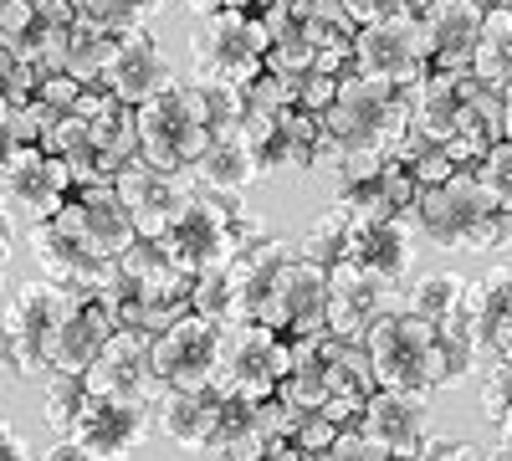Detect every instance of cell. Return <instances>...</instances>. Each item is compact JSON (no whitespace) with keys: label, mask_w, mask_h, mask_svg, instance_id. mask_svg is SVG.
<instances>
[{"label":"cell","mask_w":512,"mask_h":461,"mask_svg":"<svg viewBox=\"0 0 512 461\" xmlns=\"http://www.w3.org/2000/svg\"><path fill=\"white\" fill-rule=\"evenodd\" d=\"M507 303H512V262H497V267H487L477 282H466L461 313L472 318V328H477V339L487 344V354H492V333H497Z\"/></svg>","instance_id":"cell-29"},{"label":"cell","mask_w":512,"mask_h":461,"mask_svg":"<svg viewBox=\"0 0 512 461\" xmlns=\"http://www.w3.org/2000/svg\"><path fill=\"white\" fill-rule=\"evenodd\" d=\"M180 82L169 52L159 47L154 31H134V36H118V47L103 67V88L123 103V108H144L154 98H164L169 88Z\"/></svg>","instance_id":"cell-13"},{"label":"cell","mask_w":512,"mask_h":461,"mask_svg":"<svg viewBox=\"0 0 512 461\" xmlns=\"http://www.w3.org/2000/svg\"><path fill=\"white\" fill-rule=\"evenodd\" d=\"M113 190H118V200L128 205V216H134L139 236H144V241H164L169 226H175V216H180L185 195L195 190V180H190V175H159V170H149L144 159H134V164H128V170L113 180Z\"/></svg>","instance_id":"cell-19"},{"label":"cell","mask_w":512,"mask_h":461,"mask_svg":"<svg viewBox=\"0 0 512 461\" xmlns=\"http://www.w3.org/2000/svg\"><path fill=\"white\" fill-rule=\"evenodd\" d=\"M297 26L313 41V52H354L359 21L344 0H297Z\"/></svg>","instance_id":"cell-30"},{"label":"cell","mask_w":512,"mask_h":461,"mask_svg":"<svg viewBox=\"0 0 512 461\" xmlns=\"http://www.w3.org/2000/svg\"><path fill=\"white\" fill-rule=\"evenodd\" d=\"M6 211L31 231V226H47L67 211V200L77 195V175L72 164L52 159L47 149H16L6 154Z\"/></svg>","instance_id":"cell-9"},{"label":"cell","mask_w":512,"mask_h":461,"mask_svg":"<svg viewBox=\"0 0 512 461\" xmlns=\"http://www.w3.org/2000/svg\"><path fill=\"white\" fill-rule=\"evenodd\" d=\"M303 82L297 72H262L246 88V118H277L287 108H303Z\"/></svg>","instance_id":"cell-36"},{"label":"cell","mask_w":512,"mask_h":461,"mask_svg":"<svg viewBox=\"0 0 512 461\" xmlns=\"http://www.w3.org/2000/svg\"><path fill=\"white\" fill-rule=\"evenodd\" d=\"M246 139L262 159V175H282V170H313L318 164V144H323V118L287 108L277 118H246Z\"/></svg>","instance_id":"cell-20"},{"label":"cell","mask_w":512,"mask_h":461,"mask_svg":"<svg viewBox=\"0 0 512 461\" xmlns=\"http://www.w3.org/2000/svg\"><path fill=\"white\" fill-rule=\"evenodd\" d=\"M415 461H482V456H477L472 441H461V436H431Z\"/></svg>","instance_id":"cell-48"},{"label":"cell","mask_w":512,"mask_h":461,"mask_svg":"<svg viewBox=\"0 0 512 461\" xmlns=\"http://www.w3.org/2000/svg\"><path fill=\"white\" fill-rule=\"evenodd\" d=\"M492 359H507L512 364V303H507V313H502V323L492 333Z\"/></svg>","instance_id":"cell-52"},{"label":"cell","mask_w":512,"mask_h":461,"mask_svg":"<svg viewBox=\"0 0 512 461\" xmlns=\"http://www.w3.org/2000/svg\"><path fill=\"white\" fill-rule=\"evenodd\" d=\"M374 190H379V200L390 205V211H395L400 221L415 211V200H420V180L405 170V164H384L379 180H374Z\"/></svg>","instance_id":"cell-40"},{"label":"cell","mask_w":512,"mask_h":461,"mask_svg":"<svg viewBox=\"0 0 512 461\" xmlns=\"http://www.w3.org/2000/svg\"><path fill=\"white\" fill-rule=\"evenodd\" d=\"M349 236H354V221H349V211H344V205H328V211L323 216H313L308 221V231L303 236H297V257H303V262H318V267H338V262H344L349 257Z\"/></svg>","instance_id":"cell-31"},{"label":"cell","mask_w":512,"mask_h":461,"mask_svg":"<svg viewBox=\"0 0 512 461\" xmlns=\"http://www.w3.org/2000/svg\"><path fill=\"white\" fill-rule=\"evenodd\" d=\"M313 461H395V456H384V451L354 426V431H344V436H338L323 456H313Z\"/></svg>","instance_id":"cell-44"},{"label":"cell","mask_w":512,"mask_h":461,"mask_svg":"<svg viewBox=\"0 0 512 461\" xmlns=\"http://www.w3.org/2000/svg\"><path fill=\"white\" fill-rule=\"evenodd\" d=\"M82 93H88V82H77V77H67V72H52L47 82H41V103H52L57 113H77V103H82Z\"/></svg>","instance_id":"cell-46"},{"label":"cell","mask_w":512,"mask_h":461,"mask_svg":"<svg viewBox=\"0 0 512 461\" xmlns=\"http://www.w3.org/2000/svg\"><path fill=\"white\" fill-rule=\"evenodd\" d=\"M26 241H31V257H36L41 277L57 282V287H67V292H77V298H103V292L123 277V267H118V262L93 257V251L82 246V241H72L57 221L31 226V231H26Z\"/></svg>","instance_id":"cell-15"},{"label":"cell","mask_w":512,"mask_h":461,"mask_svg":"<svg viewBox=\"0 0 512 461\" xmlns=\"http://www.w3.org/2000/svg\"><path fill=\"white\" fill-rule=\"evenodd\" d=\"M272 6H282V0H221V11H272Z\"/></svg>","instance_id":"cell-54"},{"label":"cell","mask_w":512,"mask_h":461,"mask_svg":"<svg viewBox=\"0 0 512 461\" xmlns=\"http://www.w3.org/2000/svg\"><path fill=\"white\" fill-rule=\"evenodd\" d=\"M195 52V77H216L231 88H251L267 72L272 31L256 11H216L200 21V36L190 41Z\"/></svg>","instance_id":"cell-6"},{"label":"cell","mask_w":512,"mask_h":461,"mask_svg":"<svg viewBox=\"0 0 512 461\" xmlns=\"http://www.w3.org/2000/svg\"><path fill=\"white\" fill-rule=\"evenodd\" d=\"M185 6L195 11V21H205V16H216V11H221V0H185Z\"/></svg>","instance_id":"cell-55"},{"label":"cell","mask_w":512,"mask_h":461,"mask_svg":"<svg viewBox=\"0 0 512 461\" xmlns=\"http://www.w3.org/2000/svg\"><path fill=\"white\" fill-rule=\"evenodd\" d=\"M466 282H472V277H461V272H425V277L410 282V292H405V313H415V318H425V323L441 328L446 318L461 313Z\"/></svg>","instance_id":"cell-32"},{"label":"cell","mask_w":512,"mask_h":461,"mask_svg":"<svg viewBox=\"0 0 512 461\" xmlns=\"http://www.w3.org/2000/svg\"><path fill=\"white\" fill-rule=\"evenodd\" d=\"M256 323H267L272 333H282V339L328 333V267L292 257L277 272V287H272V298H267V308H262Z\"/></svg>","instance_id":"cell-12"},{"label":"cell","mask_w":512,"mask_h":461,"mask_svg":"<svg viewBox=\"0 0 512 461\" xmlns=\"http://www.w3.org/2000/svg\"><path fill=\"white\" fill-rule=\"evenodd\" d=\"M415 236L446 251H502L512 246V216H502L482 190L477 170H456L446 185L420 190L415 211L405 216Z\"/></svg>","instance_id":"cell-1"},{"label":"cell","mask_w":512,"mask_h":461,"mask_svg":"<svg viewBox=\"0 0 512 461\" xmlns=\"http://www.w3.org/2000/svg\"><path fill=\"white\" fill-rule=\"evenodd\" d=\"M57 226L103 262H118L123 251L139 241V226H134V216H128V205L118 200L113 185H82L67 200V211L57 216Z\"/></svg>","instance_id":"cell-14"},{"label":"cell","mask_w":512,"mask_h":461,"mask_svg":"<svg viewBox=\"0 0 512 461\" xmlns=\"http://www.w3.org/2000/svg\"><path fill=\"white\" fill-rule=\"evenodd\" d=\"M497 431H502V446H512V410H507L502 421H497Z\"/></svg>","instance_id":"cell-57"},{"label":"cell","mask_w":512,"mask_h":461,"mask_svg":"<svg viewBox=\"0 0 512 461\" xmlns=\"http://www.w3.org/2000/svg\"><path fill=\"white\" fill-rule=\"evenodd\" d=\"M0 461H31V446L21 441L16 426H6V436H0Z\"/></svg>","instance_id":"cell-53"},{"label":"cell","mask_w":512,"mask_h":461,"mask_svg":"<svg viewBox=\"0 0 512 461\" xmlns=\"http://www.w3.org/2000/svg\"><path fill=\"white\" fill-rule=\"evenodd\" d=\"M118 333V323L108 318V308L98 298H77V308L62 318L57 339L47 349V374H72V380H88V369L103 359L108 339Z\"/></svg>","instance_id":"cell-23"},{"label":"cell","mask_w":512,"mask_h":461,"mask_svg":"<svg viewBox=\"0 0 512 461\" xmlns=\"http://www.w3.org/2000/svg\"><path fill=\"white\" fill-rule=\"evenodd\" d=\"M36 461H93V456H88V451H82V446H77L72 436H57V441H52L47 451H41Z\"/></svg>","instance_id":"cell-51"},{"label":"cell","mask_w":512,"mask_h":461,"mask_svg":"<svg viewBox=\"0 0 512 461\" xmlns=\"http://www.w3.org/2000/svg\"><path fill=\"white\" fill-rule=\"evenodd\" d=\"M41 405H47V421H52V431L72 436V426H77L82 405H88V385L72 380V374H47V390H41Z\"/></svg>","instance_id":"cell-37"},{"label":"cell","mask_w":512,"mask_h":461,"mask_svg":"<svg viewBox=\"0 0 512 461\" xmlns=\"http://www.w3.org/2000/svg\"><path fill=\"white\" fill-rule=\"evenodd\" d=\"M292 374V339L272 333L267 323H226L221 328V369L216 390L226 400H251L262 405L282 390Z\"/></svg>","instance_id":"cell-4"},{"label":"cell","mask_w":512,"mask_h":461,"mask_svg":"<svg viewBox=\"0 0 512 461\" xmlns=\"http://www.w3.org/2000/svg\"><path fill=\"white\" fill-rule=\"evenodd\" d=\"M431 395H410V390H379L364 410L359 431L395 461H415L431 441Z\"/></svg>","instance_id":"cell-21"},{"label":"cell","mask_w":512,"mask_h":461,"mask_svg":"<svg viewBox=\"0 0 512 461\" xmlns=\"http://www.w3.org/2000/svg\"><path fill=\"white\" fill-rule=\"evenodd\" d=\"M364 349L379 390H410V395L436 390V323L395 308L364 333Z\"/></svg>","instance_id":"cell-5"},{"label":"cell","mask_w":512,"mask_h":461,"mask_svg":"<svg viewBox=\"0 0 512 461\" xmlns=\"http://www.w3.org/2000/svg\"><path fill=\"white\" fill-rule=\"evenodd\" d=\"M333 98H338V77H318V72H308V82H303V113H328L333 108Z\"/></svg>","instance_id":"cell-49"},{"label":"cell","mask_w":512,"mask_h":461,"mask_svg":"<svg viewBox=\"0 0 512 461\" xmlns=\"http://www.w3.org/2000/svg\"><path fill=\"white\" fill-rule=\"evenodd\" d=\"M164 251L185 277H210V272H226L241 257V200L226 195H210V190H190L175 226L164 236Z\"/></svg>","instance_id":"cell-3"},{"label":"cell","mask_w":512,"mask_h":461,"mask_svg":"<svg viewBox=\"0 0 512 461\" xmlns=\"http://www.w3.org/2000/svg\"><path fill=\"white\" fill-rule=\"evenodd\" d=\"M395 308H405L400 287H384L379 277L359 272L354 262H338L328 272V333L333 339H364V333Z\"/></svg>","instance_id":"cell-17"},{"label":"cell","mask_w":512,"mask_h":461,"mask_svg":"<svg viewBox=\"0 0 512 461\" xmlns=\"http://www.w3.org/2000/svg\"><path fill=\"white\" fill-rule=\"evenodd\" d=\"M221 369V323L200 313L154 333V374L164 390H216Z\"/></svg>","instance_id":"cell-10"},{"label":"cell","mask_w":512,"mask_h":461,"mask_svg":"<svg viewBox=\"0 0 512 461\" xmlns=\"http://www.w3.org/2000/svg\"><path fill=\"white\" fill-rule=\"evenodd\" d=\"M210 139H216V129H210L190 77H180L164 98L139 108V159L159 175H190L195 159L210 149Z\"/></svg>","instance_id":"cell-2"},{"label":"cell","mask_w":512,"mask_h":461,"mask_svg":"<svg viewBox=\"0 0 512 461\" xmlns=\"http://www.w3.org/2000/svg\"><path fill=\"white\" fill-rule=\"evenodd\" d=\"M507 410H512V364L492 359V364H482V415L502 421Z\"/></svg>","instance_id":"cell-41"},{"label":"cell","mask_w":512,"mask_h":461,"mask_svg":"<svg viewBox=\"0 0 512 461\" xmlns=\"http://www.w3.org/2000/svg\"><path fill=\"white\" fill-rule=\"evenodd\" d=\"M410 175L420 180V190H436V185H446V180L456 175V159L446 154V144H431V149L410 164Z\"/></svg>","instance_id":"cell-45"},{"label":"cell","mask_w":512,"mask_h":461,"mask_svg":"<svg viewBox=\"0 0 512 461\" xmlns=\"http://www.w3.org/2000/svg\"><path fill=\"white\" fill-rule=\"evenodd\" d=\"M354 62L364 77H379L390 88L410 93L415 82H425L436 72L431 62V36H425V21L420 11H405L395 21H379V26H364L359 41H354Z\"/></svg>","instance_id":"cell-8"},{"label":"cell","mask_w":512,"mask_h":461,"mask_svg":"<svg viewBox=\"0 0 512 461\" xmlns=\"http://www.w3.org/2000/svg\"><path fill=\"white\" fill-rule=\"evenodd\" d=\"M297 257V241L287 236H272L262 246L241 251V257L226 267V282H231V323H256L277 287V272Z\"/></svg>","instance_id":"cell-24"},{"label":"cell","mask_w":512,"mask_h":461,"mask_svg":"<svg viewBox=\"0 0 512 461\" xmlns=\"http://www.w3.org/2000/svg\"><path fill=\"white\" fill-rule=\"evenodd\" d=\"M113 47H118V36H108L93 21H77V31L67 41V67L62 72L77 77V82H88V88H103V67H108Z\"/></svg>","instance_id":"cell-35"},{"label":"cell","mask_w":512,"mask_h":461,"mask_svg":"<svg viewBox=\"0 0 512 461\" xmlns=\"http://www.w3.org/2000/svg\"><path fill=\"white\" fill-rule=\"evenodd\" d=\"M256 415H262V431H267L272 441H297V431H303V426L313 421V410L292 405L287 395H272V400H262V405H256Z\"/></svg>","instance_id":"cell-39"},{"label":"cell","mask_w":512,"mask_h":461,"mask_svg":"<svg viewBox=\"0 0 512 461\" xmlns=\"http://www.w3.org/2000/svg\"><path fill=\"white\" fill-rule=\"evenodd\" d=\"M477 6H482V11H497V6H502V0H477Z\"/></svg>","instance_id":"cell-58"},{"label":"cell","mask_w":512,"mask_h":461,"mask_svg":"<svg viewBox=\"0 0 512 461\" xmlns=\"http://www.w3.org/2000/svg\"><path fill=\"white\" fill-rule=\"evenodd\" d=\"M502 11H512V0H502Z\"/></svg>","instance_id":"cell-59"},{"label":"cell","mask_w":512,"mask_h":461,"mask_svg":"<svg viewBox=\"0 0 512 461\" xmlns=\"http://www.w3.org/2000/svg\"><path fill=\"white\" fill-rule=\"evenodd\" d=\"M154 431V410L149 405H134V400H93L82 405L77 426H72V441L88 451L93 461H128L134 446Z\"/></svg>","instance_id":"cell-18"},{"label":"cell","mask_w":512,"mask_h":461,"mask_svg":"<svg viewBox=\"0 0 512 461\" xmlns=\"http://www.w3.org/2000/svg\"><path fill=\"white\" fill-rule=\"evenodd\" d=\"M477 98H482L477 72H431L425 82L410 88V123H415V134H425L431 144H451L456 134H466Z\"/></svg>","instance_id":"cell-16"},{"label":"cell","mask_w":512,"mask_h":461,"mask_svg":"<svg viewBox=\"0 0 512 461\" xmlns=\"http://www.w3.org/2000/svg\"><path fill=\"white\" fill-rule=\"evenodd\" d=\"M221 410H226L221 390H164L159 410H154V426H159V436H169L185 451H210Z\"/></svg>","instance_id":"cell-26"},{"label":"cell","mask_w":512,"mask_h":461,"mask_svg":"<svg viewBox=\"0 0 512 461\" xmlns=\"http://www.w3.org/2000/svg\"><path fill=\"white\" fill-rule=\"evenodd\" d=\"M477 180L492 195V205L502 216H512V144H497L482 164H477Z\"/></svg>","instance_id":"cell-38"},{"label":"cell","mask_w":512,"mask_h":461,"mask_svg":"<svg viewBox=\"0 0 512 461\" xmlns=\"http://www.w3.org/2000/svg\"><path fill=\"white\" fill-rule=\"evenodd\" d=\"M502 118H507V144H512V82L502 88Z\"/></svg>","instance_id":"cell-56"},{"label":"cell","mask_w":512,"mask_h":461,"mask_svg":"<svg viewBox=\"0 0 512 461\" xmlns=\"http://www.w3.org/2000/svg\"><path fill=\"white\" fill-rule=\"evenodd\" d=\"M195 313L210 318V323H231V282L226 272H210V277H195Z\"/></svg>","instance_id":"cell-42"},{"label":"cell","mask_w":512,"mask_h":461,"mask_svg":"<svg viewBox=\"0 0 512 461\" xmlns=\"http://www.w3.org/2000/svg\"><path fill=\"white\" fill-rule=\"evenodd\" d=\"M88 395L93 400H134V405H159L164 385L154 374V333L144 328H118L103 359L88 369Z\"/></svg>","instance_id":"cell-11"},{"label":"cell","mask_w":512,"mask_h":461,"mask_svg":"<svg viewBox=\"0 0 512 461\" xmlns=\"http://www.w3.org/2000/svg\"><path fill=\"white\" fill-rule=\"evenodd\" d=\"M190 180L210 195H226L236 200L251 180H262V159H256L251 139H246V123H231V129H216V139H210V149L195 159Z\"/></svg>","instance_id":"cell-25"},{"label":"cell","mask_w":512,"mask_h":461,"mask_svg":"<svg viewBox=\"0 0 512 461\" xmlns=\"http://www.w3.org/2000/svg\"><path fill=\"white\" fill-rule=\"evenodd\" d=\"M262 461H272V451H267V456H262Z\"/></svg>","instance_id":"cell-60"},{"label":"cell","mask_w":512,"mask_h":461,"mask_svg":"<svg viewBox=\"0 0 512 461\" xmlns=\"http://www.w3.org/2000/svg\"><path fill=\"white\" fill-rule=\"evenodd\" d=\"M482 354H487V344L477 339L472 318H466V313L446 318V323L436 328V390L466 385V380L482 369Z\"/></svg>","instance_id":"cell-28"},{"label":"cell","mask_w":512,"mask_h":461,"mask_svg":"<svg viewBox=\"0 0 512 461\" xmlns=\"http://www.w3.org/2000/svg\"><path fill=\"white\" fill-rule=\"evenodd\" d=\"M359 272L379 277L384 287H400L415 267V241H410V221H369V226H354L349 236V257Z\"/></svg>","instance_id":"cell-27"},{"label":"cell","mask_w":512,"mask_h":461,"mask_svg":"<svg viewBox=\"0 0 512 461\" xmlns=\"http://www.w3.org/2000/svg\"><path fill=\"white\" fill-rule=\"evenodd\" d=\"M420 21H425V36H431L436 72H472L477 47H482V26H487V11L477 0H431L420 11Z\"/></svg>","instance_id":"cell-22"},{"label":"cell","mask_w":512,"mask_h":461,"mask_svg":"<svg viewBox=\"0 0 512 461\" xmlns=\"http://www.w3.org/2000/svg\"><path fill=\"white\" fill-rule=\"evenodd\" d=\"M82 6V21L103 26L108 36H134V31H149L175 0H77Z\"/></svg>","instance_id":"cell-34"},{"label":"cell","mask_w":512,"mask_h":461,"mask_svg":"<svg viewBox=\"0 0 512 461\" xmlns=\"http://www.w3.org/2000/svg\"><path fill=\"white\" fill-rule=\"evenodd\" d=\"M477 82L492 93H502L512 82V11H487V26H482V47H477V62H472Z\"/></svg>","instance_id":"cell-33"},{"label":"cell","mask_w":512,"mask_h":461,"mask_svg":"<svg viewBox=\"0 0 512 461\" xmlns=\"http://www.w3.org/2000/svg\"><path fill=\"white\" fill-rule=\"evenodd\" d=\"M118 267H123V277H154V272H164L169 267V251H164V241H134L118 257Z\"/></svg>","instance_id":"cell-43"},{"label":"cell","mask_w":512,"mask_h":461,"mask_svg":"<svg viewBox=\"0 0 512 461\" xmlns=\"http://www.w3.org/2000/svg\"><path fill=\"white\" fill-rule=\"evenodd\" d=\"M344 6H349V16L364 31V26H379V21H395V16L415 11V0H344Z\"/></svg>","instance_id":"cell-47"},{"label":"cell","mask_w":512,"mask_h":461,"mask_svg":"<svg viewBox=\"0 0 512 461\" xmlns=\"http://www.w3.org/2000/svg\"><path fill=\"white\" fill-rule=\"evenodd\" d=\"M72 308H77V292H67L47 277L16 287V298L6 308V364H11L16 380L47 374V349H52L57 328Z\"/></svg>","instance_id":"cell-7"},{"label":"cell","mask_w":512,"mask_h":461,"mask_svg":"<svg viewBox=\"0 0 512 461\" xmlns=\"http://www.w3.org/2000/svg\"><path fill=\"white\" fill-rule=\"evenodd\" d=\"M338 436H344V431H338L333 421H323V415H313V421H308L303 431H297V446H303L308 456H323V451H328V446H333Z\"/></svg>","instance_id":"cell-50"}]
</instances>
